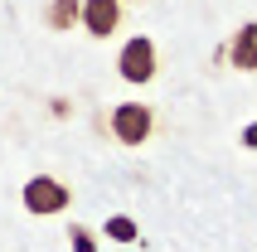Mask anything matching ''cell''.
<instances>
[{
	"mask_svg": "<svg viewBox=\"0 0 257 252\" xmlns=\"http://www.w3.org/2000/svg\"><path fill=\"white\" fill-rule=\"evenodd\" d=\"M107 131H112L116 146L136 151V146H146V141L156 136V112H151L146 102H121V107H112V116H107Z\"/></svg>",
	"mask_w": 257,
	"mask_h": 252,
	"instance_id": "cell-1",
	"label": "cell"
},
{
	"mask_svg": "<svg viewBox=\"0 0 257 252\" xmlns=\"http://www.w3.org/2000/svg\"><path fill=\"white\" fill-rule=\"evenodd\" d=\"M20 204H25V213H34V218H54V213H63L73 204V189L58 175H29L25 189H20Z\"/></svg>",
	"mask_w": 257,
	"mask_h": 252,
	"instance_id": "cell-2",
	"label": "cell"
},
{
	"mask_svg": "<svg viewBox=\"0 0 257 252\" xmlns=\"http://www.w3.org/2000/svg\"><path fill=\"white\" fill-rule=\"evenodd\" d=\"M156 68H160V58H156V39L136 34V39L121 44V54H116V78H121V83L141 87V83H151V78H156Z\"/></svg>",
	"mask_w": 257,
	"mask_h": 252,
	"instance_id": "cell-3",
	"label": "cell"
},
{
	"mask_svg": "<svg viewBox=\"0 0 257 252\" xmlns=\"http://www.w3.org/2000/svg\"><path fill=\"white\" fill-rule=\"evenodd\" d=\"M121 5L126 0H83V29L92 39H112L121 29Z\"/></svg>",
	"mask_w": 257,
	"mask_h": 252,
	"instance_id": "cell-4",
	"label": "cell"
},
{
	"mask_svg": "<svg viewBox=\"0 0 257 252\" xmlns=\"http://www.w3.org/2000/svg\"><path fill=\"white\" fill-rule=\"evenodd\" d=\"M228 63L238 73H257V20L238 25V34L228 39Z\"/></svg>",
	"mask_w": 257,
	"mask_h": 252,
	"instance_id": "cell-5",
	"label": "cell"
},
{
	"mask_svg": "<svg viewBox=\"0 0 257 252\" xmlns=\"http://www.w3.org/2000/svg\"><path fill=\"white\" fill-rule=\"evenodd\" d=\"M44 25H49V29H73V25H83V0H49Z\"/></svg>",
	"mask_w": 257,
	"mask_h": 252,
	"instance_id": "cell-6",
	"label": "cell"
},
{
	"mask_svg": "<svg viewBox=\"0 0 257 252\" xmlns=\"http://www.w3.org/2000/svg\"><path fill=\"white\" fill-rule=\"evenodd\" d=\"M102 233H107L112 242H136V223H131L126 213H112V218L102 223Z\"/></svg>",
	"mask_w": 257,
	"mask_h": 252,
	"instance_id": "cell-7",
	"label": "cell"
},
{
	"mask_svg": "<svg viewBox=\"0 0 257 252\" xmlns=\"http://www.w3.org/2000/svg\"><path fill=\"white\" fill-rule=\"evenodd\" d=\"M68 247H73V252H97V233L83 228V223H73V228H68Z\"/></svg>",
	"mask_w": 257,
	"mask_h": 252,
	"instance_id": "cell-8",
	"label": "cell"
},
{
	"mask_svg": "<svg viewBox=\"0 0 257 252\" xmlns=\"http://www.w3.org/2000/svg\"><path fill=\"white\" fill-rule=\"evenodd\" d=\"M238 141H243L247 151H257V121H247V126H243V131H238Z\"/></svg>",
	"mask_w": 257,
	"mask_h": 252,
	"instance_id": "cell-9",
	"label": "cell"
},
{
	"mask_svg": "<svg viewBox=\"0 0 257 252\" xmlns=\"http://www.w3.org/2000/svg\"><path fill=\"white\" fill-rule=\"evenodd\" d=\"M126 5H141V0H126Z\"/></svg>",
	"mask_w": 257,
	"mask_h": 252,
	"instance_id": "cell-10",
	"label": "cell"
}]
</instances>
